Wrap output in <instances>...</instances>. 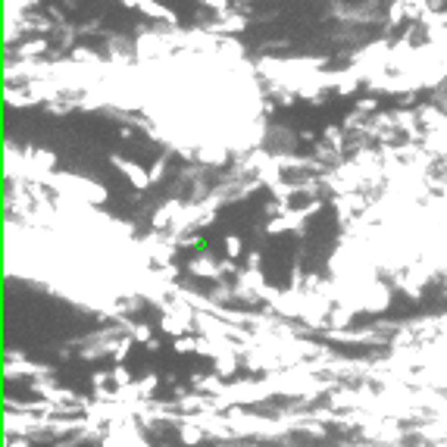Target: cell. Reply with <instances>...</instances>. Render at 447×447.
I'll return each mask as SVG.
<instances>
[]
</instances>
